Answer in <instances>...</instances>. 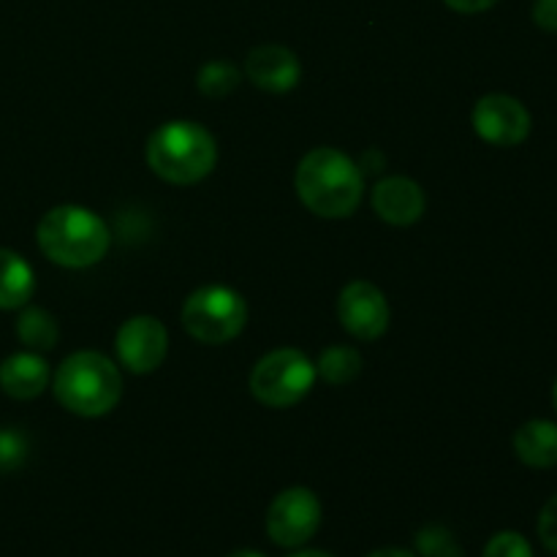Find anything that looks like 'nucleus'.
Segmentation results:
<instances>
[{
	"label": "nucleus",
	"instance_id": "20e7f679",
	"mask_svg": "<svg viewBox=\"0 0 557 557\" xmlns=\"http://www.w3.org/2000/svg\"><path fill=\"white\" fill-rule=\"evenodd\" d=\"M52 389L65 411L96 419L117 406L123 397V379L103 354L76 351L58 368Z\"/></svg>",
	"mask_w": 557,
	"mask_h": 557
},
{
	"label": "nucleus",
	"instance_id": "b1692460",
	"mask_svg": "<svg viewBox=\"0 0 557 557\" xmlns=\"http://www.w3.org/2000/svg\"><path fill=\"white\" fill-rule=\"evenodd\" d=\"M451 11H460V14H482V11L493 9L498 0H444Z\"/></svg>",
	"mask_w": 557,
	"mask_h": 557
},
{
	"label": "nucleus",
	"instance_id": "a878e982",
	"mask_svg": "<svg viewBox=\"0 0 557 557\" xmlns=\"http://www.w3.org/2000/svg\"><path fill=\"white\" fill-rule=\"evenodd\" d=\"M226 557H264V555L256 553V549H234V553H228Z\"/></svg>",
	"mask_w": 557,
	"mask_h": 557
},
{
	"label": "nucleus",
	"instance_id": "dca6fc26",
	"mask_svg": "<svg viewBox=\"0 0 557 557\" xmlns=\"http://www.w3.org/2000/svg\"><path fill=\"white\" fill-rule=\"evenodd\" d=\"M16 337L25 343L30 351H49L58 343L60 330L52 313L44 308H25L16 321Z\"/></svg>",
	"mask_w": 557,
	"mask_h": 557
},
{
	"label": "nucleus",
	"instance_id": "412c9836",
	"mask_svg": "<svg viewBox=\"0 0 557 557\" xmlns=\"http://www.w3.org/2000/svg\"><path fill=\"white\" fill-rule=\"evenodd\" d=\"M482 557H533V549L522 533L504 531L490 539Z\"/></svg>",
	"mask_w": 557,
	"mask_h": 557
},
{
	"label": "nucleus",
	"instance_id": "a211bd4d",
	"mask_svg": "<svg viewBox=\"0 0 557 557\" xmlns=\"http://www.w3.org/2000/svg\"><path fill=\"white\" fill-rule=\"evenodd\" d=\"M196 85L207 98H226L228 92L237 90L239 71L228 60H210V63L201 65Z\"/></svg>",
	"mask_w": 557,
	"mask_h": 557
},
{
	"label": "nucleus",
	"instance_id": "5701e85b",
	"mask_svg": "<svg viewBox=\"0 0 557 557\" xmlns=\"http://www.w3.org/2000/svg\"><path fill=\"white\" fill-rule=\"evenodd\" d=\"M533 22L542 30L557 33V0H536L533 3Z\"/></svg>",
	"mask_w": 557,
	"mask_h": 557
},
{
	"label": "nucleus",
	"instance_id": "f8f14e48",
	"mask_svg": "<svg viewBox=\"0 0 557 557\" xmlns=\"http://www.w3.org/2000/svg\"><path fill=\"white\" fill-rule=\"evenodd\" d=\"M424 190L408 177H384L373 188V210L392 226H411L424 215Z\"/></svg>",
	"mask_w": 557,
	"mask_h": 557
},
{
	"label": "nucleus",
	"instance_id": "2eb2a0df",
	"mask_svg": "<svg viewBox=\"0 0 557 557\" xmlns=\"http://www.w3.org/2000/svg\"><path fill=\"white\" fill-rule=\"evenodd\" d=\"M36 292L33 267L20 253L0 248V310L25 308Z\"/></svg>",
	"mask_w": 557,
	"mask_h": 557
},
{
	"label": "nucleus",
	"instance_id": "6e6552de",
	"mask_svg": "<svg viewBox=\"0 0 557 557\" xmlns=\"http://www.w3.org/2000/svg\"><path fill=\"white\" fill-rule=\"evenodd\" d=\"M531 112L525 103L517 101L506 92H490L479 98L473 107V131L482 136L487 145L495 147H517L531 134Z\"/></svg>",
	"mask_w": 557,
	"mask_h": 557
},
{
	"label": "nucleus",
	"instance_id": "ddd939ff",
	"mask_svg": "<svg viewBox=\"0 0 557 557\" xmlns=\"http://www.w3.org/2000/svg\"><path fill=\"white\" fill-rule=\"evenodd\" d=\"M49 384L47 359L36 351L11 354L0 362V389L14 400H33Z\"/></svg>",
	"mask_w": 557,
	"mask_h": 557
},
{
	"label": "nucleus",
	"instance_id": "1a4fd4ad",
	"mask_svg": "<svg viewBox=\"0 0 557 557\" xmlns=\"http://www.w3.org/2000/svg\"><path fill=\"white\" fill-rule=\"evenodd\" d=\"M120 364L136 375H147L163 364L169 354V332L156 315H134L114 337Z\"/></svg>",
	"mask_w": 557,
	"mask_h": 557
},
{
	"label": "nucleus",
	"instance_id": "9b49d317",
	"mask_svg": "<svg viewBox=\"0 0 557 557\" xmlns=\"http://www.w3.org/2000/svg\"><path fill=\"white\" fill-rule=\"evenodd\" d=\"M245 74L261 90L288 92L299 85L302 65H299V58L292 49L277 47V44H264V47H256L248 52Z\"/></svg>",
	"mask_w": 557,
	"mask_h": 557
},
{
	"label": "nucleus",
	"instance_id": "0eeeda50",
	"mask_svg": "<svg viewBox=\"0 0 557 557\" xmlns=\"http://www.w3.org/2000/svg\"><path fill=\"white\" fill-rule=\"evenodd\" d=\"M321 528V500L308 487H288L267 511V533L277 547L297 549Z\"/></svg>",
	"mask_w": 557,
	"mask_h": 557
},
{
	"label": "nucleus",
	"instance_id": "39448f33",
	"mask_svg": "<svg viewBox=\"0 0 557 557\" xmlns=\"http://www.w3.org/2000/svg\"><path fill=\"white\" fill-rule=\"evenodd\" d=\"M248 324V305L243 294L228 286H201L185 299L183 326L205 346L234 341Z\"/></svg>",
	"mask_w": 557,
	"mask_h": 557
},
{
	"label": "nucleus",
	"instance_id": "7ed1b4c3",
	"mask_svg": "<svg viewBox=\"0 0 557 557\" xmlns=\"http://www.w3.org/2000/svg\"><path fill=\"white\" fill-rule=\"evenodd\" d=\"M145 156L161 180L172 185H194L215 169L218 141L201 123L172 120L152 131Z\"/></svg>",
	"mask_w": 557,
	"mask_h": 557
},
{
	"label": "nucleus",
	"instance_id": "f03ea898",
	"mask_svg": "<svg viewBox=\"0 0 557 557\" xmlns=\"http://www.w3.org/2000/svg\"><path fill=\"white\" fill-rule=\"evenodd\" d=\"M36 243L52 264L65 270H85L107 256L112 234L103 218L87 207L60 205L38 221Z\"/></svg>",
	"mask_w": 557,
	"mask_h": 557
},
{
	"label": "nucleus",
	"instance_id": "4468645a",
	"mask_svg": "<svg viewBox=\"0 0 557 557\" xmlns=\"http://www.w3.org/2000/svg\"><path fill=\"white\" fill-rule=\"evenodd\" d=\"M515 455L528 468L557 466V424L549 419H531L515 435Z\"/></svg>",
	"mask_w": 557,
	"mask_h": 557
},
{
	"label": "nucleus",
	"instance_id": "9d476101",
	"mask_svg": "<svg viewBox=\"0 0 557 557\" xmlns=\"http://www.w3.org/2000/svg\"><path fill=\"white\" fill-rule=\"evenodd\" d=\"M389 302L384 292L368 281H354L337 297V319L357 341H379L389 330Z\"/></svg>",
	"mask_w": 557,
	"mask_h": 557
},
{
	"label": "nucleus",
	"instance_id": "f3484780",
	"mask_svg": "<svg viewBox=\"0 0 557 557\" xmlns=\"http://www.w3.org/2000/svg\"><path fill=\"white\" fill-rule=\"evenodd\" d=\"M359 370H362V357L351 346H330L321 354L319 364H315V373L332 386L351 384L359 375Z\"/></svg>",
	"mask_w": 557,
	"mask_h": 557
},
{
	"label": "nucleus",
	"instance_id": "cd10ccee",
	"mask_svg": "<svg viewBox=\"0 0 557 557\" xmlns=\"http://www.w3.org/2000/svg\"><path fill=\"white\" fill-rule=\"evenodd\" d=\"M553 403H555V411H557V379H555V386H553Z\"/></svg>",
	"mask_w": 557,
	"mask_h": 557
},
{
	"label": "nucleus",
	"instance_id": "6ab92c4d",
	"mask_svg": "<svg viewBox=\"0 0 557 557\" xmlns=\"http://www.w3.org/2000/svg\"><path fill=\"white\" fill-rule=\"evenodd\" d=\"M417 549L422 557H466L457 539L444 525H428L417 533Z\"/></svg>",
	"mask_w": 557,
	"mask_h": 557
},
{
	"label": "nucleus",
	"instance_id": "bb28decb",
	"mask_svg": "<svg viewBox=\"0 0 557 557\" xmlns=\"http://www.w3.org/2000/svg\"><path fill=\"white\" fill-rule=\"evenodd\" d=\"M292 557H332V555L321 553V549H302V553H294Z\"/></svg>",
	"mask_w": 557,
	"mask_h": 557
},
{
	"label": "nucleus",
	"instance_id": "393cba45",
	"mask_svg": "<svg viewBox=\"0 0 557 557\" xmlns=\"http://www.w3.org/2000/svg\"><path fill=\"white\" fill-rule=\"evenodd\" d=\"M368 557H417V555L400 547H386V549H375V553H370Z\"/></svg>",
	"mask_w": 557,
	"mask_h": 557
},
{
	"label": "nucleus",
	"instance_id": "aec40b11",
	"mask_svg": "<svg viewBox=\"0 0 557 557\" xmlns=\"http://www.w3.org/2000/svg\"><path fill=\"white\" fill-rule=\"evenodd\" d=\"M27 438L14 428L0 430V473H11L25 462Z\"/></svg>",
	"mask_w": 557,
	"mask_h": 557
},
{
	"label": "nucleus",
	"instance_id": "f257e3e1",
	"mask_svg": "<svg viewBox=\"0 0 557 557\" xmlns=\"http://www.w3.org/2000/svg\"><path fill=\"white\" fill-rule=\"evenodd\" d=\"M294 188L313 215L348 218L362 205L364 174L346 152L315 147L299 161Z\"/></svg>",
	"mask_w": 557,
	"mask_h": 557
},
{
	"label": "nucleus",
	"instance_id": "423d86ee",
	"mask_svg": "<svg viewBox=\"0 0 557 557\" xmlns=\"http://www.w3.org/2000/svg\"><path fill=\"white\" fill-rule=\"evenodd\" d=\"M315 364L297 348H277L261 357L250 373V395L267 408H292L313 389Z\"/></svg>",
	"mask_w": 557,
	"mask_h": 557
},
{
	"label": "nucleus",
	"instance_id": "4be33fe9",
	"mask_svg": "<svg viewBox=\"0 0 557 557\" xmlns=\"http://www.w3.org/2000/svg\"><path fill=\"white\" fill-rule=\"evenodd\" d=\"M539 539L549 553L557 555V495L544 504L542 515H539Z\"/></svg>",
	"mask_w": 557,
	"mask_h": 557
}]
</instances>
